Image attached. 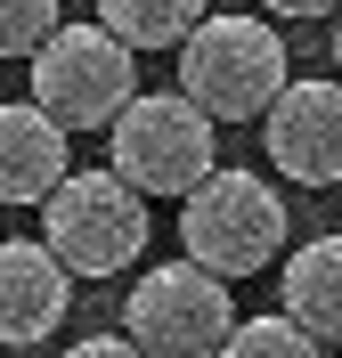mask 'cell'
<instances>
[{"label":"cell","mask_w":342,"mask_h":358,"mask_svg":"<svg viewBox=\"0 0 342 358\" xmlns=\"http://www.w3.org/2000/svg\"><path fill=\"white\" fill-rule=\"evenodd\" d=\"M24 66H33V106L57 122V131H106L122 98L138 90V49L114 41L106 24H49L41 41L24 49Z\"/></svg>","instance_id":"1"},{"label":"cell","mask_w":342,"mask_h":358,"mask_svg":"<svg viewBox=\"0 0 342 358\" xmlns=\"http://www.w3.org/2000/svg\"><path fill=\"white\" fill-rule=\"evenodd\" d=\"M114 131V179H131L138 196H187L196 179L220 163V122H212L187 90H131Z\"/></svg>","instance_id":"2"},{"label":"cell","mask_w":342,"mask_h":358,"mask_svg":"<svg viewBox=\"0 0 342 358\" xmlns=\"http://www.w3.org/2000/svg\"><path fill=\"white\" fill-rule=\"evenodd\" d=\"M155 220H147V196L114 171H66L41 196V245L73 268V277H122L138 268Z\"/></svg>","instance_id":"3"},{"label":"cell","mask_w":342,"mask_h":358,"mask_svg":"<svg viewBox=\"0 0 342 358\" xmlns=\"http://www.w3.org/2000/svg\"><path fill=\"white\" fill-rule=\"evenodd\" d=\"M180 245H187V261L220 268V277H252V268H269L285 252V196L261 171L212 163L180 196Z\"/></svg>","instance_id":"4"},{"label":"cell","mask_w":342,"mask_h":358,"mask_svg":"<svg viewBox=\"0 0 342 358\" xmlns=\"http://www.w3.org/2000/svg\"><path fill=\"white\" fill-rule=\"evenodd\" d=\"M285 82V41L261 17H196L180 33V90L212 122H261V106Z\"/></svg>","instance_id":"5"},{"label":"cell","mask_w":342,"mask_h":358,"mask_svg":"<svg viewBox=\"0 0 342 358\" xmlns=\"http://www.w3.org/2000/svg\"><path fill=\"white\" fill-rule=\"evenodd\" d=\"M228 317H236V301H228V277L204 261H163L147 268L131 285V301H122V334L138 342V350H220L228 342Z\"/></svg>","instance_id":"6"},{"label":"cell","mask_w":342,"mask_h":358,"mask_svg":"<svg viewBox=\"0 0 342 358\" xmlns=\"http://www.w3.org/2000/svg\"><path fill=\"white\" fill-rule=\"evenodd\" d=\"M261 147L294 187H334L342 179V82H277V98L261 106Z\"/></svg>","instance_id":"7"},{"label":"cell","mask_w":342,"mask_h":358,"mask_svg":"<svg viewBox=\"0 0 342 358\" xmlns=\"http://www.w3.org/2000/svg\"><path fill=\"white\" fill-rule=\"evenodd\" d=\"M66 310H73V268L49 245L8 236V245H0V350L49 342L57 326H66Z\"/></svg>","instance_id":"8"},{"label":"cell","mask_w":342,"mask_h":358,"mask_svg":"<svg viewBox=\"0 0 342 358\" xmlns=\"http://www.w3.org/2000/svg\"><path fill=\"white\" fill-rule=\"evenodd\" d=\"M66 171H73L66 131H57L33 98H24V106H0V203H41Z\"/></svg>","instance_id":"9"},{"label":"cell","mask_w":342,"mask_h":358,"mask_svg":"<svg viewBox=\"0 0 342 358\" xmlns=\"http://www.w3.org/2000/svg\"><path fill=\"white\" fill-rule=\"evenodd\" d=\"M277 310L294 317L310 342H342V228L285 252V268H277Z\"/></svg>","instance_id":"10"},{"label":"cell","mask_w":342,"mask_h":358,"mask_svg":"<svg viewBox=\"0 0 342 358\" xmlns=\"http://www.w3.org/2000/svg\"><path fill=\"white\" fill-rule=\"evenodd\" d=\"M196 17H204V0H98V24L131 49H180Z\"/></svg>","instance_id":"11"},{"label":"cell","mask_w":342,"mask_h":358,"mask_svg":"<svg viewBox=\"0 0 342 358\" xmlns=\"http://www.w3.org/2000/svg\"><path fill=\"white\" fill-rule=\"evenodd\" d=\"M220 350H236V358H245V350H261V358H285V350H318V342L301 334V326H294L285 310H269V317H228V342H220Z\"/></svg>","instance_id":"12"},{"label":"cell","mask_w":342,"mask_h":358,"mask_svg":"<svg viewBox=\"0 0 342 358\" xmlns=\"http://www.w3.org/2000/svg\"><path fill=\"white\" fill-rule=\"evenodd\" d=\"M57 24V0H0V57H24Z\"/></svg>","instance_id":"13"},{"label":"cell","mask_w":342,"mask_h":358,"mask_svg":"<svg viewBox=\"0 0 342 358\" xmlns=\"http://www.w3.org/2000/svg\"><path fill=\"white\" fill-rule=\"evenodd\" d=\"M131 350H138L131 334H82L73 342V358H131Z\"/></svg>","instance_id":"14"},{"label":"cell","mask_w":342,"mask_h":358,"mask_svg":"<svg viewBox=\"0 0 342 358\" xmlns=\"http://www.w3.org/2000/svg\"><path fill=\"white\" fill-rule=\"evenodd\" d=\"M261 8H269V17H334L342 0H261Z\"/></svg>","instance_id":"15"},{"label":"cell","mask_w":342,"mask_h":358,"mask_svg":"<svg viewBox=\"0 0 342 358\" xmlns=\"http://www.w3.org/2000/svg\"><path fill=\"white\" fill-rule=\"evenodd\" d=\"M334 66H342V24H334Z\"/></svg>","instance_id":"16"},{"label":"cell","mask_w":342,"mask_h":358,"mask_svg":"<svg viewBox=\"0 0 342 358\" xmlns=\"http://www.w3.org/2000/svg\"><path fill=\"white\" fill-rule=\"evenodd\" d=\"M334 187H342V179H334Z\"/></svg>","instance_id":"17"}]
</instances>
